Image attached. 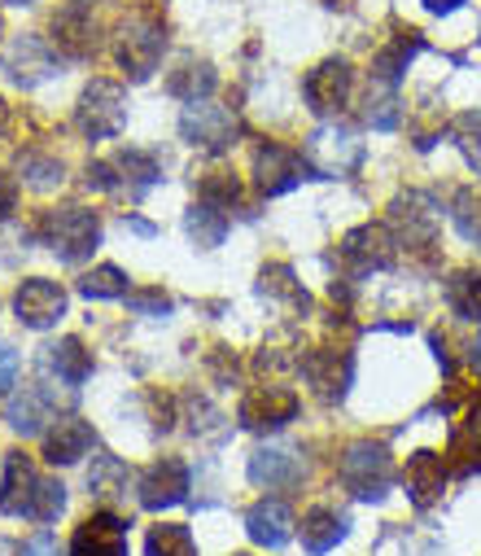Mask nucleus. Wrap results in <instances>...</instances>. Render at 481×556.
<instances>
[{"label":"nucleus","instance_id":"de8ad7c7","mask_svg":"<svg viewBox=\"0 0 481 556\" xmlns=\"http://www.w3.org/2000/svg\"><path fill=\"white\" fill-rule=\"evenodd\" d=\"M123 228H131V232H140V237H153V232H157L149 219H136V215H127V219H123Z\"/></svg>","mask_w":481,"mask_h":556},{"label":"nucleus","instance_id":"8fccbe9b","mask_svg":"<svg viewBox=\"0 0 481 556\" xmlns=\"http://www.w3.org/2000/svg\"><path fill=\"white\" fill-rule=\"evenodd\" d=\"M0 556H14V543L10 539H0Z\"/></svg>","mask_w":481,"mask_h":556},{"label":"nucleus","instance_id":"393cba45","mask_svg":"<svg viewBox=\"0 0 481 556\" xmlns=\"http://www.w3.org/2000/svg\"><path fill=\"white\" fill-rule=\"evenodd\" d=\"M446 486V460L438 452H416L407 460V495L416 508H433Z\"/></svg>","mask_w":481,"mask_h":556},{"label":"nucleus","instance_id":"79ce46f5","mask_svg":"<svg viewBox=\"0 0 481 556\" xmlns=\"http://www.w3.org/2000/svg\"><path fill=\"white\" fill-rule=\"evenodd\" d=\"M18 556H66V547L58 543V534H49V530H36L23 547H18Z\"/></svg>","mask_w":481,"mask_h":556},{"label":"nucleus","instance_id":"b1692460","mask_svg":"<svg viewBox=\"0 0 481 556\" xmlns=\"http://www.w3.org/2000/svg\"><path fill=\"white\" fill-rule=\"evenodd\" d=\"M5 71H10L23 88H31V84L49 79V75L58 71V62H53V49H49L40 36H23V40L10 45V53H5Z\"/></svg>","mask_w":481,"mask_h":556},{"label":"nucleus","instance_id":"c03bdc74","mask_svg":"<svg viewBox=\"0 0 481 556\" xmlns=\"http://www.w3.org/2000/svg\"><path fill=\"white\" fill-rule=\"evenodd\" d=\"M14 206H18V185H14L5 172H0V224L14 215Z\"/></svg>","mask_w":481,"mask_h":556},{"label":"nucleus","instance_id":"f704fd0d","mask_svg":"<svg viewBox=\"0 0 481 556\" xmlns=\"http://www.w3.org/2000/svg\"><path fill=\"white\" fill-rule=\"evenodd\" d=\"M18 172H23L27 189H36V193H53V189H62V180H66L62 159H53V154H36V150L18 159Z\"/></svg>","mask_w":481,"mask_h":556},{"label":"nucleus","instance_id":"cd10ccee","mask_svg":"<svg viewBox=\"0 0 481 556\" xmlns=\"http://www.w3.org/2000/svg\"><path fill=\"white\" fill-rule=\"evenodd\" d=\"M127 486H131V473H127V465H123L118 456H110V452L92 456V469H88V491H92V500H101V504L110 508V504L127 500Z\"/></svg>","mask_w":481,"mask_h":556},{"label":"nucleus","instance_id":"09e8293b","mask_svg":"<svg viewBox=\"0 0 481 556\" xmlns=\"http://www.w3.org/2000/svg\"><path fill=\"white\" fill-rule=\"evenodd\" d=\"M5 127H10V110H5V101H0V136H5Z\"/></svg>","mask_w":481,"mask_h":556},{"label":"nucleus","instance_id":"37998d69","mask_svg":"<svg viewBox=\"0 0 481 556\" xmlns=\"http://www.w3.org/2000/svg\"><path fill=\"white\" fill-rule=\"evenodd\" d=\"M18 381V351L10 342H0V394Z\"/></svg>","mask_w":481,"mask_h":556},{"label":"nucleus","instance_id":"c9c22d12","mask_svg":"<svg viewBox=\"0 0 481 556\" xmlns=\"http://www.w3.org/2000/svg\"><path fill=\"white\" fill-rule=\"evenodd\" d=\"M451 224L464 241H481V185H464L451 198Z\"/></svg>","mask_w":481,"mask_h":556},{"label":"nucleus","instance_id":"2f4dec72","mask_svg":"<svg viewBox=\"0 0 481 556\" xmlns=\"http://www.w3.org/2000/svg\"><path fill=\"white\" fill-rule=\"evenodd\" d=\"M215 84H219V75H215L211 62H185L180 71H172L167 92L180 97V101H206L215 92Z\"/></svg>","mask_w":481,"mask_h":556},{"label":"nucleus","instance_id":"1a4fd4ad","mask_svg":"<svg viewBox=\"0 0 481 556\" xmlns=\"http://www.w3.org/2000/svg\"><path fill=\"white\" fill-rule=\"evenodd\" d=\"M394 254H398V237L385 224H359L355 232L342 237V250H338V258L351 276L385 271V267H394Z\"/></svg>","mask_w":481,"mask_h":556},{"label":"nucleus","instance_id":"f257e3e1","mask_svg":"<svg viewBox=\"0 0 481 556\" xmlns=\"http://www.w3.org/2000/svg\"><path fill=\"white\" fill-rule=\"evenodd\" d=\"M66 508V486L58 478H45L27 452L5 456V478H0V513L27 517V521H58Z\"/></svg>","mask_w":481,"mask_h":556},{"label":"nucleus","instance_id":"6e6552de","mask_svg":"<svg viewBox=\"0 0 481 556\" xmlns=\"http://www.w3.org/2000/svg\"><path fill=\"white\" fill-rule=\"evenodd\" d=\"M237 110L228 105H215V101H185V114H180V136L193 146V150H206V154H224L237 146Z\"/></svg>","mask_w":481,"mask_h":556},{"label":"nucleus","instance_id":"4be33fe9","mask_svg":"<svg viewBox=\"0 0 481 556\" xmlns=\"http://www.w3.org/2000/svg\"><path fill=\"white\" fill-rule=\"evenodd\" d=\"M97 434L88 421H79V416H62V421H53V430L45 434V460L49 465H75L92 452Z\"/></svg>","mask_w":481,"mask_h":556},{"label":"nucleus","instance_id":"9b49d317","mask_svg":"<svg viewBox=\"0 0 481 556\" xmlns=\"http://www.w3.org/2000/svg\"><path fill=\"white\" fill-rule=\"evenodd\" d=\"M298 394L289 386H254L245 390L241 407H237V421L254 434H267V430H284L293 416H298Z\"/></svg>","mask_w":481,"mask_h":556},{"label":"nucleus","instance_id":"c85d7f7f","mask_svg":"<svg viewBox=\"0 0 481 556\" xmlns=\"http://www.w3.org/2000/svg\"><path fill=\"white\" fill-rule=\"evenodd\" d=\"M53 40L66 58H88L97 49V23L79 10H66V14L53 18Z\"/></svg>","mask_w":481,"mask_h":556},{"label":"nucleus","instance_id":"9d476101","mask_svg":"<svg viewBox=\"0 0 481 556\" xmlns=\"http://www.w3.org/2000/svg\"><path fill=\"white\" fill-rule=\"evenodd\" d=\"M351 88H355V71L346 58H325L302 79V97H306L311 114H319V118H338L342 105L351 101Z\"/></svg>","mask_w":481,"mask_h":556},{"label":"nucleus","instance_id":"aec40b11","mask_svg":"<svg viewBox=\"0 0 481 556\" xmlns=\"http://www.w3.org/2000/svg\"><path fill=\"white\" fill-rule=\"evenodd\" d=\"M425 53V36L416 31V27H394V36L377 49V58H372V79L377 84H398L403 79V71L416 62Z\"/></svg>","mask_w":481,"mask_h":556},{"label":"nucleus","instance_id":"49530a36","mask_svg":"<svg viewBox=\"0 0 481 556\" xmlns=\"http://www.w3.org/2000/svg\"><path fill=\"white\" fill-rule=\"evenodd\" d=\"M464 359H468V368H472V372L481 377V333H477V338H472V342L464 346Z\"/></svg>","mask_w":481,"mask_h":556},{"label":"nucleus","instance_id":"3c124183","mask_svg":"<svg viewBox=\"0 0 481 556\" xmlns=\"http://www.w3.org/2000/svg\"><path fill=\"white\" fill-rule=\"evenodd\" d=\"M10 5H36V0H10Z\"/></svg>","mask_w":481,"mask_h":556},{"label":"nucleus","instance_id":"58836bf2","mask_svg":"<svg viewBox=\"0 0 481 556\" xmlns=\"http://www.w3.org/2000/svg\"><path fill=\"white\" fill-rule=\"evenodd\" d=\"M451 141L459 146V154L468 159L472 172H481V110H468L451 123Z\"/></svg>","mask_w":481,"mask_h":556},{"label":"nucleus","instance_id":"f8f14e48","mask_svg":"<svg viewBox=\"0 0 481 556\" xmlns=\"http://www.w3.org/2000/svg\"><path fill=\"white\" fill-rule=\"evenodd\" d=\"M306 172H311L306 159L298 150L280 146V141H263L254 150V185H258L263 198H280V193L298 189L306 180Z\"/></svg>","mask_w":481,"mask_h":556},{"label":"nucleus","instance_id":"6ab92c4d","mask_svg":"<svg viewBox=\"0 0 481 556\" xmlns=\"http://www.w3.org/2000/svg\"><path fill=\"white\" fill-rule=\"evenodd\" d=\"M40 372L45 377H58L62 386H84L92 377V351L79 342V338H58L40 351Z\"/></svg>","mask_w":481,"mask_h":556},{"label":"nucleus","instance_id":"c756f323","mask_svg":"<svg viewBox=\"0 0 481 556\" xmlns=\"http://www.w3.org/2000/svg\"><path fill=\"white\" fill-rule=\"evenodd\" d=\"M446 307L459 320H481V271L477 267H459L446 276Z\"/></svg>","mask_w":481,"mask_h":556},{"label":"nucleus","instance_id":"a18cd8bd","mask_svg":"<svg viewBox=\"0 0 481 556\" xmlns=\"http://www.w3.org/2000/svg\"><path fill=\"white\" fill-rule=\"evenodd\" d=\"M420 5H425L429 14H438V18H442V14H455V10L464 5V0H420Z\"/></svg>","mask_w":481,"mask_h":556},{"label":"nucleus","instance_id":"4c0bfd02","mask_svg":"<svg viewBox=\"0 0 481 556\" xmlns=\"http://www.w3.org/2000/svg\"><path fill=\"white\" fill-rule=\"evenodd\" d=\"M258 294H263V299H289V303H306L302 286L293 281V267H284V263H267V267L258 271Z\"/></svg>","mask_w":481,"mask_h":556},{"label":"nucleus","instance_id":"4468645a","mask_svg":"<svg viewBox=\"0 0 481 556\" xmlns=\"http://www.w3.org/2000/svg\"><path fill=\"white\" fill-rule=\"evenodd\" d=\"M136 500H140V508H149V513H163V508L185 504V500H189V465L176 460V456L149 465V469L136 478Z\"/></svg>","mask_w":481,"mask_h":556},{"label":"nucleus","instance_id":"dca6fc26","mask_svg":"<svg viewBox=\"0 0 481 556\" xmlns=\"http://www.w3.org/2000/svg\"><path fill=\"white\" fill-rule=\"evenodd\" d=\"M14 312L27 329H53L66 316V290L58 281H45V276H31L14 294Z\"/></svg>","mask_w":481,"mask_h":556},{"label":"nucleus","instance_id":"473e14b6","mask_svg":"<svg viewBox=\"0 0 481 556\" xmlns=\"http://www.w3.org/2000/svg\"><path fill=\"white\" fill-rule=\"evenodd\" d=\"M75 290L84 294V299H92V303H105V299H127V271L123 267H114V263H97L92 271H84L79 281H75Z\"/></svg>","mask_w":481,"mask_h":556},{"label":"nucleus","instance_id":"ea45409f","mask_svg":"<svg viewBox=\"0 0 481 556\" xmlns=\"http://www.w3.org/2000/svg\"><path fill=\"white\" fill-rule=\"evenodd\" d=\"M364 118H368L372 127H381V131L398 127V118H403V105H398V97L390 92V84H385V92H381V97H372V92H368V110H364Z\"/></svg>","mask_w":481,"mask_h":556},{"label":"nucleus","instance_id":"39448f33","mask_svg":"<svg viewBox=\"0 0 481 556\" xmlns=\"http://www.w3.org/2000/svg\"><path fill=\"white\" fill-rule=\"evenodd\" d=\"M338 478L355 500H385L390 486H394V456L381 443H368V439L351 443L342 465H338Z\"/></svg>","mask_w":481,"mask_h":556},{"label":"nucleus","instance_id":"5701e85b","mask_svg":"<svg viewBox=\"0 0 481 556\" xmlns=\"http://www.w3.org/2000/svg\"><path fill=\"white\" fill-rule=\"evenodd\" d=\"M451 469L455 473H481V399L468 403V412L451 426Z\"/></svg>","mask_w":481,"mask_h":556},{"label":"nucleus","instance_id":"603ef678","mask_svg":"<svg viewBox=\"0 0 481 556\" xmlns=\"http://www.w3.org/2000/svg\"><path fill=\"white\" fill-rule=\"evenodd\" d=\"M237 556H245V552H237Z\"/></svg>","mask_w":481,"mask_h":556},{"label":"nucleus","instance_id":"a211bd4d","mask_svg":"<svg viewBox=\"0 0 481 556\" xmlns=\"http://www.w3.org/2000/svg\"><path fill=\"white\" fill-rule=\"evenodd\" d=\"M302 377L315 386L319 399H342L346 386H351V351H338V346H319V351H306L302 355Z\"/></svg>","mask_w":481,"mask_h":556},{"label":"nucleus","instance_id":"0eeeda50","mask_svg":"<svg viewBox=\"0 0 481 556\" xmlns=\"http://www.w3.org/2000/svg\"><path fill=\"white\" fill-rule=\"evenodd\" d=\"M157 180H163V167L144 150H118L110 163H88V189H101V193L127 189V198H144Z\"/></svg>","mask_w":481,"mask_h":556},{"label":"nucleus","instance_id":"f3484780","mask_svg":"<svg viewBox=\"0 0 481 556\" xmlns=\"http://www.w3.org/2000/svg\"><path fill=\"white\" fill-rule=\"evenodd\" d=\"M5 421L14 434L36 439L45 430V421H58V394H53V377H40V386H27L23 394L10 399Z\"/></svg>","mask_w":481,"mask_h":556},{"label":"nucleus","instance_id":"a878e982","mask_svg":"<svg viewBox=\"0 0 481 556\" xmlns=\"http://www.w3.org/2000/svg\"><path fill=\"white\" fill-rule=\"evenodd\" d=\"M298 478H302V460L289 447H258L250 456V482L254 486L280 491V486H293Z\"/></svg>","mask_w":481,"mask_h":556},{"label":"nucleus","instance_id":"423d86ee","mask_svg":"<svg viewBox=\"0 0 481 556\" xmlns=\"http://www.w3.org/2000/svg\"><path fill=\"white\" fill-rule=\"evenodd\" d=\"M127 123V92L114 79H92L79 92L75 105V127L88 136V141H114Z\"/></svg>","mask_w":481,"mask_h":556},{"label":"nucleus","instance_id":"2eb2a0df","mask_svg":"<svg viewBox=\"0 0 481 556\" xmlns=\"http://www.w3.org/2000/svg\"><path fill=\"white\" fill-rule=\"evenodd\" d=\"M66 556H127V521L114 508L92 513L88 521L75 526Z\"/></svg>","mask_w":481,"mask_h":556},{"label":"nucleus","instance_id":"bb28decb","mask_svg":"<svg viewBox=\"0 0 481 556\" xmlns=\"http://www.w3.org/2000/svg\"><path fill=\"white\" fill-rule=\"evenodd\" d=\"M346 530H351V521H346L342 513H333V508H311V513L302 517V547H306L311 556H325V552H333V547L346 539Z\"/></svg>","mask_w":481,"mask_h":556},{"label":"nucleus","instance_id":"ddd939ff","mask_svg":"<svg viewBox=\"0 0 481 556\" xmlns=\"http://www.w3.org/2000/svg\"><path fill=\"white\" fill-rule=\"evenodd\" d=\"M398 245H433L438 237V202L420 189H407L390 202V224H385Z\"/></svg>","mask_w":481,"mask_h":556},{"label":"nucleus","instance_id":"7c9ffc66","mask_svg":"<svg viewBox=\"0 0 481 556\" xmlns=\"http://www.w3.org/2000/svg\"><path fill=\"white\" fill-rule=\"evenodd\" d=\"M185 228H189V237L202 245V250H215V245H224V237H228V211H219V206H211V202H193L189 211H185Z\"/></svg>","mask_w":481,"mask_h":556},{"label":"nucleus","instance_id":"412c9836","mask_svg":"<svg viewBox=\"0 0 481 556\" xmlns=\"http://www.w3.org/2000/svg\"><path fill=\"white\" fill-rule=\"evenodd\" d=\"M293 513H289V504L284 500H258L250 513H245V534L258 543V547H284L289 539H293Z\"/></svg>","mask_w":481,"mask_h":556},{"label":"nucleus","instance_id":"20e7f679","mask_svg":"<svg viewBox=\"0 0 481 556\" xmlns=\"http://www.w3.org/2000/svg\"><path fill=\"white\" fill-rule=\"evenodd\" d=\"M302 159H306V167H311L319 180H342V176H351V172L364 163V141H359L351 127L325 123V127H315V131L306 136Z\"/></svg>","mask_w":481,"mask_h":556},{"label":"nucleus","instance_id":"72a5a7b5","mask_svg":"<svg viewBox=\"0 0 481 556\" xmlns=\"http://www.w3.org/2000/svg\"><path fill=\"white\" fill-rule=\"evenodd\" d=\"M144 556H198V543H193V530L189 526H176V521H163L144 534Z\"/></svg>","mask_w":481,"mask_h":556},{"label":"nucleus","instance_id":"a19ab883","mask_svg":"<svg viewBox=\"0 0 481 556\" xmlns=\"http://www.w3.org/2000/svg\"><path fill=\"white\" fill-rule=\"evenodd\" d=\"M131 316H172V299L163 290H127Z\"/></svg>","mask_w":481,"mask_h":556},{"label":"nucleus","instance_id":"e433bc0d","mask_svg":"<svg viewBox=\"0 0 481 556\" xmlns=\"http://www.w3.org/2000/svg\"><path fill=\"white\" fill-rule=\"evenodd\" d=\"M198 193H202V202H211V206L228 211V206H237V202H241V180H237L228 167H215V172H202Z\"/></svg>","mask_w":481,"mask_h":556},{"label":"nucleus","instance_id":"f03ea898","mask_svg":"<svg viewBox=\"0 0 481 556\" xmlns=\"http://www.w3.org/2000/svg\"><path fill=\"white\" fill-rule=\"evenodd\" d=\"M163 49H167V27H163V18H153V14H131L114 31V62L127 71L131 84H144L157 71Z\"/></svg>","mask_w":481,"mask_h":556},{"label":"nucleus","instance_id":"7ed1b4c3","mask_svg":"<svg viewBox=\"0 0 481 556\" xmlns=\"http://www.w3.org/2000/svg\"><path fill=\"white\" fill-rule=\"evenodd\" d=\"M40 241L62 258V263H84L97 245H101V219L97 211H84V206H58V211H45L40 219Z\"/></svg>","mask_w":481,"mask_h":556}]
</instances>
